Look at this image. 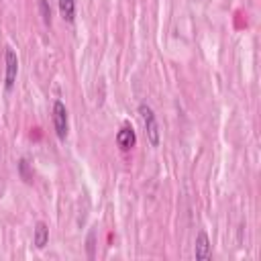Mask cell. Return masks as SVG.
I'll use <instances>...</instances> for the list:
<instances>
[{
    "label": "cell",
    "instance_id": "1",
    "mask_svg": "<svg viewBox=\"0 0 261 261\" xmlns=\"http://www.w3.org/2000/svg\"><path fill=\"white\" fill-rule=\"evenodd\" d=\"M139 112L143 116L145 128H147V139L151 143V147L159 145V124H157V116L153 112V108L149 104H139Z\"/></svg>",
    "mask_w": 261,
    "mask_h": 261
},
{
    "label": "cell",
    "instance_id": "2",
    "mask_svg": "<svg viewBox=\"0 0 261 261\" xmlns=\"http://www.w3.org/2000/svg\"><path fill=\"white\" fill-rule=\"evenodd\" d=\"M53 126H55L57 139L65 141V137H67V110H65V104L61 100L53 102Z\"/></svg>",
    "mask_w": 261,
    "mask_h": 261
},
{
    "label": "cell",
    "instance_id": "3",
    "mask_svg": "<svg viewBox=\"0 0 261 261\" xmlns=\"http://www.w3.org/2000/svg\"><path fill=\"white\" fill-rule=\"evenodd\" d=\"M4 61H6V73H4V88L6 92H10L14 88V82H16V73H18V57L14 53V49H6L4 53Z\"/></svg>",
    "mask_w": 261,
    "mask_h": 261
},
{
    "label": "cell",
    "instance_id": "4",
    "mask_svg": "<svg viewBox=\"0 0 261 261\" xmlns=\"http://www.w3.org/2000/svg\"><path fill=\"white\" fill-rule=\"evenodd\" d=\"M137 143V135H135V128L130 124H122L120 130L116 133V145L120 151H130Z\"/></svg>",
    "mask_w": 261,
    "mask_h": 261
},
{
    "label": "cell",
    "instance_id": "5",
    "mask_svg": "<svg viewBox=\"0 0 261 261\" xmlns=\"http://www.w3.org/2000/svg\"><path fill=\"white\" fill-rule=\"evenodd\" d=\"M194 255H196L198 261H206V259H210V239H208L206 230H200V232H198Z\"/></svg>",
    "mask_w": 261,
    "mask_h": 261
},
{
    "label": "cell",
    "instance_id": "6",
    "mask_svg": "<svg viewBox=\"0 0 261 261\" xmlns=\"http://www.w3.org/2000/svg\"><path fill=\"white\" fill-rule=\"evenodd\" d=\"M47 241H49V228H47V224H45L43 220H39V222L35 224V237H33V243H35L37 249H43V247L47 245Z\"/></svg>",
    "mask_w": 261,
    "mask_h": 261
},
{
    "label": "cell",
    "instance_id": "7",
    "mask_svg": "<svg viewBox=\"0 0 261 261\" xmlns=\"http://www.w3.org/2000/svg\"><path fill=\"white\" fill-rule=\"evenodd\" d=\"M59 12L63 20L73 22L75 20V0H59Z\"/></svg>",
    "mask_w": 261,
    "mask_h": 261
},
{
    "label": "cell",
    "instance_id": "8",
    "mask_svg": "<svg viewBox=\"0 0 261 261\" xmlns=\"http://www.w3.org/2000/svg\"><path fill=\"white\" fill-rule=\"evenodd\" d=\"M39 8H41V16L45 24H51V8L47 4V0H39Z\"/></svg>",
    "mask_w": 261,
    "mask_h": 261
},
{
    "label": "cell",
    "instance_id": "9",
    "mask_svg": "<svg viewBox=\"0 0 261 261\" xmlns=\"http://www.w3.org/2000/svg\"><path fill=\"white\" fill-rule=\"evenodd\" d=\"M94 237H96V232L90 230V234H88V257H94Z\"/></svg>",
    "mask_w": 261,
    "mask_h": 261
},
{
    "label": "cell",
    "instance_id": "10",
    "mask_svg": "<svg viewBox=\"0 0 261 261\" xmlns=\"http://www.w3.org/2000/svg\"><path fill=\"white\" fill-rule=\"evenodd\" d=\"M20 173H22L24 181H31V175H27V161H24V159L20 161Z\"/></svg>",
    "mask_w": 261,
    "mask_h": 261
}]
</instances>
